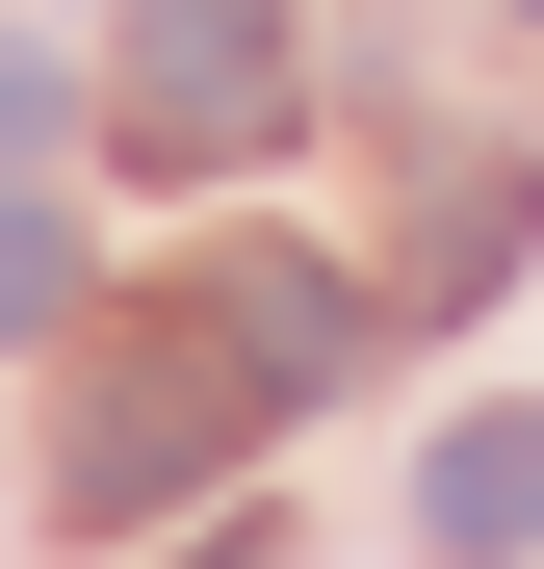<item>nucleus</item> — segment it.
I'll list each match as a JSON object with an SVG mask.
<instances>
[{
	"instance_id": "1",
	"label": "nucleus",
	"mask_w": 544,
	"mask_h": 569,
	"mask_svg": "<svg viewBox=\"0 0 544 569\" xmlns=\"http://www.w3.org/2000/svg\"><path fill=\"white\" fill-rule=\"evenodd\" d=\"M105 104H130V156H156V181L286 156V104H311V78H286V0H130V78H105Z\"/></svg>"
},
{
	"instance_id": "2",
	"label": "nucleus",
	"mask_w": 544,
	"mask_h": 569,
	"mask_svg": "<svg viewBox=\"0 0 544 569\" xmlns=\"http://www.w3.org/2000/svg\"><path fill=\"white\" fill-rule=\"evenodd\" d=\"M234 440H259V389H234V362H208V337H156V362H130V389H105V415H78V466H52V492H78V518H105V543H130V518H181V492H208V466H234Z\"/></svg>"
},
{
	"instance_id": "3",
	"label": "nucleus",
	"mask_w": 544,
	"mask_h": 569,
	"mask_svg": "<svg viewBox=\"0 0 544 569\" xmlns=\"http://www.w3.org/2000/svg\"><path fill=\"white\" fill-rule=\"evenodd\" d=\"M181 337H208V362H234L259 415H311L337 362H363V284H337V259H286V233H234L208 284H181Z\"/></svg>"
},
{
	"instance_id": "4",
	"label": "nucleus",
	"mask_w": 544,
	"mask_h": 569,
	"mask_svg": "<svg viewBox=\"0 0 544 569\" xmlns=\"http://www.w3.org/2000/svg\"><path fill=\"white\" fill-rule=\"evenodd\" d=\"M415 543L441 569H544V415H467V440H441L415 466Z\"/></svg>"
},
{
	"instance_id": "5",
	"label": "nucleus",
	"mask_w": 544,
	"mask_h": 569,
	"mask_svg": "<svg viewBox=\"0 0 544 569\" xmlns=\"http://www.w3.org/2000/svg\"><path fill=\"white\" fill-rule=\"evenodd\" d=\"M518 233H544V156H441V208H415V311H493V284H518Z\"/></svg>"
},
{
	"instance_id": "6",
	"label": "nucleus",
	"mask_w": 544,
	"mask_h": 569,
	"mask_svg": "<svg viewBox=\"0 0 544 569\" xmlns=\"http://www.w3.org/2000/svg\"><path fill=\"white\" fill-rule=\"evenodd\" d=\"M52 311H78V233L27 208V181H0V337H52Z\"/></svg>"
},
{
	"instance_id": "7",
	"label": "nucleus",
	"mask_w": 544,
	"mask_h": 569,
	"mask_svg": "<svg viewBox=\"0 0 544 569\" xmlns=\"http://www.w3.org/2000/svg\"><path fill=\"white\" fill-rule=\"evenodd\" d=\"M27 156H52V52L0 27V181H27Z\"/></svg>"
},
{
	"instance_id": "8",
	"label": "nucleus",
	"mask_w": 544,
	"mask_h": 569,
	"mask_svg": "<svg viewBox=\"0 0 544 569\" xmlns=\"http://www.w3.org/2000/svg\"><path fill=\"white\" fill-rule=\"evenodd\" d=\"M181 569H286V543H181Z\"/></svg>"
}]
</instances>
